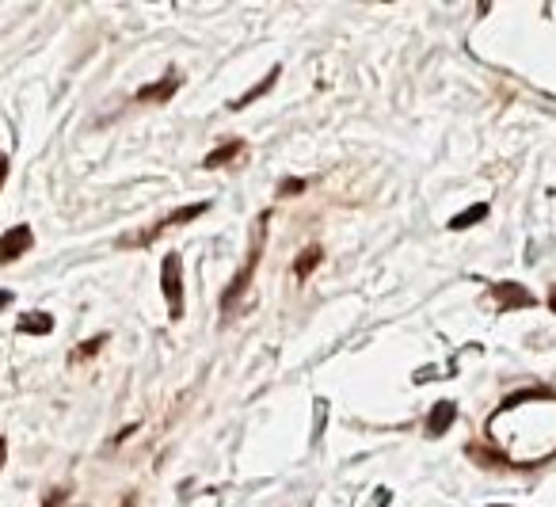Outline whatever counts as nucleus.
I'll return each mask as SVG.
<instances>
[{
    "label": "nucleus",
    "instance_id": "f257e3e1",
    "mask_svg": "<svg viewBox=\"0 0 556 507\" xmlns=\"http://www.w3.org/2000/svg\"><path fill=\"white\" fill-rule=\"evenodd\" d=\"M160 282H164V298H168V313H172V320H179L183 317V282H179V260L176 256H164Z\"/></svg>",
    "mask_w": 556,
    "mask_h": 507
},
{
    "label": "nucleus",
    "instance_id": "f03ea898",
    "mask_svg": "<svg viewBox=\"0 0 556 507\" xmlns=\"http://www.w3.org/2000/svg\"><path fill=\"white\" fill-rule=\"evenodd\" d=\"M27 248H31V229H27V225H15V229H8V233H5V244H0V256H5V263H12V260H20Z\"/></svg>",
    "mask_w": 556,
    "mask_h": 507
},
{
    "label": "nucleus",
    "instance_id": "7ed1b4c3",
    "mask_svg": "<svg viewBox=\"0 0 556 507\" xmlns=\"http://www.w3.org/2000/svg\"><path fill=\"white\" fill-rule=\"evenodd\" d=\"M454 416H457V405H454V401H438V405L431 408L427 435H435V439H438V435H442V431H446V427L454 424Z\"/></svg>",
    "mask_w": 556,
    "mask_h": 507
},
{
    "label": "nucleus",
    "instance_id": "20e7f679",
    "mask_svg": "<svg viewBox=\"0 0 556 507\" xmlns=\"http://www.w3.org/2000/svg\"><path fill=\"white\" fill-rule=\"evenodd\" d=\"M495 294H499V301H503V305H533V298L526 294L522 286H514V282H499Z\"/></svg>",
    "mask_w": 556,
    "mask_h": 507
},
{
    "label": "nucleus",
    "instance_id": "39448f33",
    "mask_svg": "<svg viewBox=\"0 0 556 507\" xmlns=\"http://www.w3.org/2000/svg\"><path fill=\"white\" fill-rule=\"evenodd\" d=\"M50 329H53L50 313H24V317H20V332H34V336H46Z\"/></svg>",
    "mask_w": 556,
    "mask_h": 507
},
{
    "label": "nucleus",
    "instance_id": "423d86ee",
    "mask_svg": "<svg viewBox=\"0 0 556 507\" xmlns=\"http://www.w3.org/2000/svg\"><path fill=\"white\" fill-rule=\"evenodd\" d=\"M176 84H179V77H176V72H168V77H164V84H149V88H141V92H138V100H168L172 92H176Z\"/></svg>",
    "mask_w": 556,
    "mask_h": 507
},
{
    "label": "nucleus",
    "instance_id": "0eeeda50",
    "mask_svg": "<svg viewBox=\"0 0 556 507\" xmlns=\"http://www.w3.org/2000/svg\"><path fill=\"white\" fill-rule=\"evenodd\" d=\"M480 217H488V203H476V206H469L465 214H457L454 222H450V229L454 233H461V229H469V225H476Z\"/></svg>",
    "mask_w": 556,
    "mask_h": 507
},
{
    "label": "nucleus",
    "instance_id": "6e6552de",
    "mask_svg": "<svg viewBox=\"0 0 556 507\" xmlns=\"http://www.w3.org/2000/svg\"><path fill=\"white\" fill-rule=\"evenodd\" d=\"M198 214H206V203H195V206H187V210H176V214H168V217H164V222H160L157 229H149V233H153V237H157V233H160L164 225H179V222H191V217H198Z\"/></svg>",
    "mask_w": 556,
    "mask_h": 507
},
{
    "label": "nucleus",
    "instance_id": "1a4fd4ad",
    "mask_svg": "<svg viewBox=\"0 0 556 507\" xmlns=\"http://www.w3.org/2000/svg\"><path fill=\"white\" fill-rule=\"evenodd\" d=\"M240 149H244V141H225L217 153H210V157H206V168H221V165H225V160H233Z\"/></svg>",
    "mask_w": 556,
    "mask_h": 507
},
{
    "label": "nucleus",
    "instance_id": "9d476101",
    "mask_svg": "<svg viewBox=\"0 0 556 507\" xmlns=\"http://www.w3.org/2000/svg\"><path fill=\"white\" fill-rule=\"evenodd\" d=\"M274 81H278V69H274V72H267V77H264V81H259V84L252 88V92H248V96H240V100H233L229 107H233V111H240V107H244V103H252V100H259V96H264V92H267V88H271Z\"/></svg>",
    "mask_w": 556,
    "mask_h": 507
},
{
    "label": "nucleus",
    "instance_id": "9b49d317",
    "mask_svg": "<svg viewBox=\"0 0 556 507\" xmlns=\"http://www.w3.org/2000/svg\"><path fill=\"white\" fill-rule=\"evenodd\" d=\"M317 260H321V248H317V244H312L309 252H302V256H298V267H293V271H298V275L305 279V275H309V271H312V267H317Z\"/></svg>",
    "mask_w": 556,
    "mask_h": 507
},
{
    "label": "nucleus",
    "instance_id": "f8f14e48",
    "mask_svg": "<svg viewBox=\"0 0 556 507\" xmlns=\"http://www.w3.org/2000/svg\"><path fill=\"white\" fill-rule=\"evenodd\" d=\"M100 343H103V340H91V343H84V348H77V359H88L91 351H100Z\"/></svg>",
    "mask_w": 556,
    "mask_h": 507
},
{
    "label": "nucleus",
    "instance_id": "ddd939ff",
    "mask_svg": "<svg viewBox=\"0 0 556 507\" xmlns=\"http://www.w3.org/2000/svg\"><path fill=\"white\" fill-rule=\"evenodd\" d=\"M552 310H556V298H552Z\"/></svg>",
    "mask_w": 556,
    "mask_h": 507
}]
</instances>
